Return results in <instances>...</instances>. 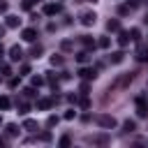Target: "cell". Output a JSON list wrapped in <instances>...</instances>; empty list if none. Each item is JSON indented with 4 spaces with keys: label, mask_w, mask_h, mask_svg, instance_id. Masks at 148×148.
<instances>
[{
    "label": "cell",
    "mask_w": 148,
    "mask_h": 148,
    "mask_svg": "<svg viewBox=\"0 0 148 148\" xmlns=\"http://www.w3.org/2000/svg\"><path fill=\"white\" fill-rule=\"evenodd\" d=\"M136 113H139L141 118H146V116H148V104H146V99H143V97H136Z\"/></svg>",
    "instance_id": "3957f363"
},
{
    "label": "cell",
    "mask_w": 148,
    "mask_h": 148,
    "mask_svg": "<svg viewBox=\"0 0 148 148\" xmlns=\"http://www.w3.org/2000/svg\"><path fill=\"white\" fill-rule=\"evenodd\" d=\"M9 58H12L14 62H18V60L23 58V51H21V46H12V49H9Z\"/></svg>",
    "instance_id": "52a82bcc"
},
{
    "label": "cell",
    "mask_w": 148,
    "mask_h": 148,
    "mask_svg": "<svg viewBox=\"0 0 148 148\" xmlns=\"http://www.w3.org/2000/svg\"><path fill=\"white\" fill-rule=\"evenodd\" d=\"M130 39H132V37H130V32H120V35H118V44H120V46H127V44H130Z\"/></svg>",
    "instance_id": "4fadbf2b"
},
{
    "label": "cell",
    "mask_w": 148,
    "mask_h": 148,
    "mask_svg": "<svg viewBox=\"0 0 148 148\" xmlns=\"http://www.w3.org/2000/svg\"><path fill=\"white\" fill-rule=\"evenodd\" d=\"M53 104V99H37V109H49Z\"/></svg>",
    "instance_id": "2e32d148"
},
{
    "label": "cell",
    "mask_w": 148,
    "mask_h": 148,
    "mask_svg": "<svg viewBox=\"0 0 148 148\" xmlns=\"http://www.w3.org/2000/svg\"><path fill=\"white\" fill-rule=\"evenodd\" d=\"M7 134H9V136H16V134H18V127H16L14 123H9V125H7Z\"/></svg>",
    "instance_id": "ac0fdd59"
},
{
    "label": "cell",
    "mask_w": 148,
    "mask_h": 148,
    "mask_svg": "<svg viewBox=\"0 0 148 148\" xmlns=\"http://www.w3.org/2000/svg\"><path fill=\"white\" fill-rule=\"evenodd\" d=\"M28 111H30V106H28L25 102H21V104H18V113H28Z\"/></svg>",
    "instance_id": "603a6c76"
},
{
    "label": "cell",
    "mask_w": 148,
    "mask_h": 148,
    "mask_svg": "<svg viewBox=\"0 0 148 148\" xmlns=\"http://www.w3.org/2000/svg\"><path fill=\"white\" fill-rule=\"evenodd\" d=\"M21 37H23L25 42H35V39H37V30H35V28H25V30L21 32Z\"/></svg>",
    "instance_id": "5b68a950"
},
{
    "label": "cell",
    "mask_w": 148,
    "mask_h": 148,
    "mask_svg": "<svg viewBox=\"0 0 148 148\" xmlns=\"http://www.w3.org/2000/svg\"><path fill=\"white\" fill-rule=\"evenodd\" d=\"M46 125H49V127H53V125H58V116H49V120H46Z\"/></svg>",
    "instance_id": "cb8c5ba5"
},
{
    "label": "cell",
    "mask_w": 148,
    "mask_h": 148,
    "mask_svg": "<svg viewBox=\"0 0 148 148\" xmlns=\"http://www.w3.org/2000/svg\"><path fill=\"white\" fill-rule=\"evenodd\" d=\"M2 56H5V49H2V44H0V58H2Z\"/></svg>",
    "instance_id": "d590c367"
},
{
    "label": "cell",
    "mask_w": 148,
    "mask_h": 148,
    "mask_svg": "<svg viewBox=\"0 0 148 148\" xmlns=\"http://www.w3.org/2000/svg\"><path fill=\"white\" fill-rule=\"evenodd\" d=\"M2 35H5V25H0V39H2Z\"/></svg>",
    "instance_id": "e575fe53"
},
{
    "label": "cell",
    "mask_w": 148,
    "mask_h": 148,
    "mask_svg": "<svg viewBox=\"0 0 148 148\" xmlns=\"http://www.w3.org/2000/svg\"><path fill=\"white\" fill-rule=\"evenodd\" d=\"M81 44H83L86 49H95V39L88 37V35H81Z\"/></svg>",
    "instance_id": "7c38bea8"
},
{
    "label": "cell",
    "mask_w": 148,
    "mask_h": 148,
    "mask_svg": "<svg viewBox=\"0 0 148 148\" xmlns=\"http://www.w3.org/2000/svg\"><path fill=\"white\" fill-rule=\"evenodd\" d=\"M95 123H97L99 127H104V130H113V127L118 125V120H116L113 116H106V113H99V116H95Z\"/></svg>",
    "instance_id": "6da1fadb"
},
{
    "label": "cell",
    "mask_w": 148,
    "mask_h": 148,
    "mask_svg": "<svg viewBox=\"0 0 148 148\" xmlns=\"http://www.w3.org/2000/svg\"><path fill=\"white\" fill-rule=\"evenodd\" d=\"M5 12H7V2H5V0H0V14H5Z\"/></svg>",
    "instance_id": "1f68e13d"
},
{
    "label": "cell",
    "mask_w": 148,
    "mask_h": 148,
    "mask_svg": "<svg viewBox=\"0 0 148 148\" xmlns=\"http://www.w3.org/2000/svg\"><path fill=\"white\" fill-rule=\"evenodd\" d=\"M69 143H72L69 136H62V139H60V146H69Z\"/></svg>",
    "instance_id": "4dcf8cb0"
},
{
    "label": "cell",
    "mask_w": 148,
    "mask_h": 148,
    "mask_svg": "<svg viewBox=\"0 0 148 148\" xmlns=\"http://www.w3.org/2000/svg\"><path fill=\"white\" fill-rule=\"evenodd\" d=\"M79 2H88V0H79ZM92 2H95V0H92Z\"/></svg>",
    "instance_id": "8d00e7d4"
},
{
    "label": "cell",
    "mask_w": 148,
    "mask_h": 148,
    "mask_svg": "<svg viewBox=\"0 0 148 148\" xmlns=\"http://www.w3.org/2000/svg\"><path fill=\"white\" fill-rule=\"evenodd\" d=\"M23 130H28V132H37L39 130V125H37V120H23Z\"/></svg>",
    "instance_id": "8fae6325"
},
{
    "label": "cell",
    "mask_w": 148,
    "mask_h": 148,
    "mask_svg": "<svg viewBox=\"0 0 148 148\" xmlns=\"http://www.w3.org/2000/svg\"><path fill=\"white\" fill-rule=\"evenodd\" d=\"M146 21H148V16H146Z\"/></svg>",
    "instance_id": "f35d334b"
},
{
    "label": "cell",
    "mask_w": 148,
    "mask_h": 148,
    "mask_svg": "<svg viewBox=\"0 0 148 148\" xmlns=\"http://www.w3.org/2000/svg\"><path fill=\"white\" fill-rule=\"evenodd\" d=\"M9 106H12V102H9V97H7V95H2V97H0V111H7Z\"/></svg>",
    "instance_id": "5bb4252c"
},
{
    "label": "cell",
    "mask_w": 148,
    "mask_h": 148,
    "mask_svg": "<svg viewBox=\"0 0 148 148\" xmlns=\"http://www.w3.org/2000/svg\"><path fill=\"white\" fill-rule=\"evenodd\" d=\"M32 7V0H23V9H30Z\"/></svg>",
    "instance_id": "836d02e7"
},
{
    "label": "cell",
    "mask_w": 148,
    "mask_h": 148,
    "mask_svg": "<svg viewBox=\"0 0 148 148\" xmlns=\"http://www.w3.org/2000/svg\"><path fill=\"white\" fill-rule=\"evenodd\" d=\"M42 83H44L42 76H32V86H42Z\"/></svg>",
    "instance_id": "4316f807"
},
{
    "label": "cell",
    "mask_w": 148,
    "mask_h": 148,
    "mask_svg": "<svg viewBox=\"0 0 148 148\" xmlns=\"http://www.w3.org/2000/svg\"><path fill=\"white\" fill-rule=\"evenodd\" d=\"M123 130H125V132H134V130H136L134 120H125V123H123Z\"/></svg>",
    "instance_id": "e0dca14e"
},
{
    "label": "cell",
    "mask_w": 148,
    "mask_h": 148,
    "mask_svg": "<svg viewBox=\"0 0 148 148\" xmlns=\"http://www.w3.org/2000/svg\"><path fill=\"white\" fill-rule=\"evenodd\" d=\"M58 12H60V5H53V2L44 5V14H46V16H56Z\"/></svg>",
    "instance_id": "8992f818"
},
{
    "label": "cell",
    "mask_w": 148,
    "mask_h": 148,
    "mask_svg": "<svg viewBox=\"0 0 148 148\" xmlns=\"http://www.w3.org/2000/svg\"><path fill=\"white\" fill-rule=\"evenodd\" d=\"M0 72H2L5 76H9V74H12V67H9V65H2V67H0Z\"/></svg>",
    "instance_id": "d4e9b609"
},
{
    "label": "cell",
    "mask_w": 148,
    "mask_h": 148,
    "mask_svg": "<svg viewBox=\"0 0 148 148\" xmlns=\"http://www.w3.org/2000/svg\"><path fill=\"white\" fill-rule=\"evenodd\" d=\"M123 56H125L123 51H113L111 53V62H123Z\"/></svg>",
    "instance_id": "9a60e30c"
},
{
    "label": "cell",
    "mask_w": 148,
    "mask_h": 148,
    "mask_svg": "<svg viewBox=\"0 0 148 148\" xmlns=\"http://www.w3.org/2000/svg\"><path fill=\"white\" fill-rule=\"evenodd\" d=\"M79 76H81V79H95V76H97V69H92V67H81V69H79Z\"/></svg>",
    "instance_id": "277c9868"
},
{
    "label": "cell",
    "mask_w": 148,
    "mask_h": 148,
    "mask_svg": "<svg viewBox=\"0 0 148 148\" xmlns=\"http://www.w3.org/2000/svg\"><path fill=\"white\" fill-rule=\"evenodd\" d=\"M97 46H99V49H109V37H99Z\"/></svg>",
    "instance_id": "ffe728a7"
},
{
    "label": "cell",
    "mask_w": 148,
    "mask_h": 148,
    "mask_svg": "<svg viewBox=\"0 0 148 148\" xmlns=\"http://www.w3.org/2000/svg\"><path fill=\"white\" fill-rule=\"evenodd\" d=\"M92 143H106V136H95V139H90Z\"/></svg>",
    "instance_id": "f546056e"
},
{
    "label": "cell",
    "mask_w": 148,
    "mask_h": 148,
    "mask_svg": "<svg viewBox=\"0 0 148 148\" xmlns=\"http://www.w3.org/2000/svg\"><path fill=\"white\" fill-rule=\"evenodd\" d=\"M0 125H2V116H0Z\"/></svg>",
    "instance_id": "74e56055"
},
{
    "label": "cell",
    "mask_w": 148,
    "mask_h": 148,
    "mask_svg": "<svg viewBox=\"0 0 148 148\" xmlns=\"http://www.w3.org/2000/svg\"><path fill=\"white\" fill-rule=\"evenodd\" d=\"M95 18H97L95 12H81V14H79V21H81L83 25H95Z\"/></svg>",
    "instance_id": "7a4b0ae2"
},
{
    "label": "cell",
    "mask_w": 148,
    "mask_h": 148,
    "mask_svg": "<svg viewBox=\"0 0 148 148\" xmlns=\"http://www.w3.org/2000/svg\"><path fill=\"white\" fill-rule=\"evenodd\" d=\"M88 58H90V53H88V51H81V53L76 56V60H79V62H88Z\"/></svg>",
    "instance_id": "d6986e66"
},
{
    "label": "cell",
    "mask_w": 148,
    "mask_h": 148,
    "mask_svg": "<svg viewBox=\"0 0 148 148\" xmlns=\"http://www.w3.org/2000/svg\"><path fill=\"white\" fill-rule=\"evenodd\" d=\"M74 116H76V111H74V109H69V111H65V118H67V120H72Z\"/></svg>",
    "instance_id": "f1b7e54d"
},
{
    "label": "cell",
    "mask_w": 148,
    "mask_h": 148,
    "mask_svg": "<svg viewBox=\"0 0 148 148\" xmlns=\"http://www.w3.org/2000/svg\"><path fill=\"white\" fill-rule=\"evenodd\" d=\"M130 81H132V74H125V76H120L111 88H125V86H130Z\"/></svg>",
    "instance_id": "ba28073f"
},
{
    "label": "cell",
    "mask_w": 148,
    "mask_h": 148,
    "mask_svg": "<svg viewBox=\"0 0 148 148\" xmlns=\"http://www.w3.org/2000/svg\"><path fill=\"white\" fill-rule=\"evenodd\" d=\"M39 53H42V46H39V44L30 49V56H32V58H39Z\"/></svg>",
    "instance_id": "44dd1931"
},
{
    "label": "cell",
    "mask_w": 148,
    "mask_h": 148,
    "mask_svg": "<svg viewBox=\"0 0 148 148\" xmlns=\"http://www.w3.org/2000/svg\"><path fill=\"white\" fill-rule=\"evenodd\" d=\"M18 23H21V18H18V16H14V14H9V16H7V21H5V25H7V28H18Z\"/></svg>",
    "instance_id": "9c48e42d"
},
{
    "label": "cell",
    "mask_w": 148,
    "mask_h": 148,
    "mask_svg": "<svg viewBox=\"0 0 148 148\" xmlns=\"http://www.w3.org/2000/svg\"><path fill=\"white\" fill-rule=\"evenodd\" d=\"M88 90H90V86H88V83H83V86H81V92H83V95H88Z\"/></svg>",
    "instance_id": "d6a6232c"
},
{
    "label": "cell",
    "mask_w": 148,
    "mask_h": 148,
    "mask_svg": "<svg viewBox=\"0 0 148 148\" xmlns=\"http://www.w3.org/2000/svg\"><path fill=\"white\" fill-rule=\"evenodd\" d=\"M130 37H132V39H139V28H132V30H130Z\"/></svg>",
    "instance_id": "484cf974"
},
{
    "label": "cell",
    "mask_w": 148,
    "mask_h": 148,
    "mask_svg": "<svg viewBox=\"0 0 148 148\" xmlns=\"http://www.w3.org/2000/svg\"><path fill=\"white\" fill-rule=\"evenodd\" d=\"M106 30H109V32H118V30H120L118 18H109V21H106Z\"/></svg>",
    "instance_id": "30bf717a"
},
{
    "label": "cell",
    "mask_w": 148,
    "mask_h": 148,
    "mask_svg": "<svg viewBox=\"0 0 148 148\" xmlns=\"http://www.w3.org/2000/svg\"><path fill=\"white\" fill-rule=\"evenodd\" d=\"M23 95H25V97H35V88H25Z\"/></svg>",
    "instance_id": "83f0119b"
},
{
    "label": "cell",
    "mask_w": 148,
    "mask_h": 148,
    "mask_svg": "<svg viewBox=\"0 0 148 148\" xmlns=\"http://www.w3.org/2000/svg\"><path fill=\"white\" fill-rule=\"evenodd\" d=\"M0 79H2V76H0Z\"/></svg>",
    "instance_id": "ab89813d"
},
{
    "label": "cell",
    "mask_w": 148,
    "mask_h": 148,
    "mask_svg": "<svg viewBox=\"0 0 148 148\" xmlns=\"http://www.w3.org/2000/svg\"><path fill=\"white\" fill-rule=\"evenodd\" d=\"M51 65H53V67H60V65H62V58H60V56H53V58H51Z\"/></svg>",
    "instance_id": "7402d4cb"
}]
</instances>
